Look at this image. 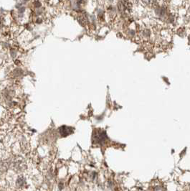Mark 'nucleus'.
<instances>
[{"mask_svg":"<svg viewBox=\"0 0 190 191\" xmlns=\"http://www.w3.org/2000/svg\"><path fill=\"white\" fill-rule=\"evenodd\" d=\"M4 19L3 18L1 15H0V29L3 27L4 25Z\"/></svg>","mask_w":190,"mask_h":191,"instance_id":"f257e3e1","label":"nucleus"}]
</instances>
